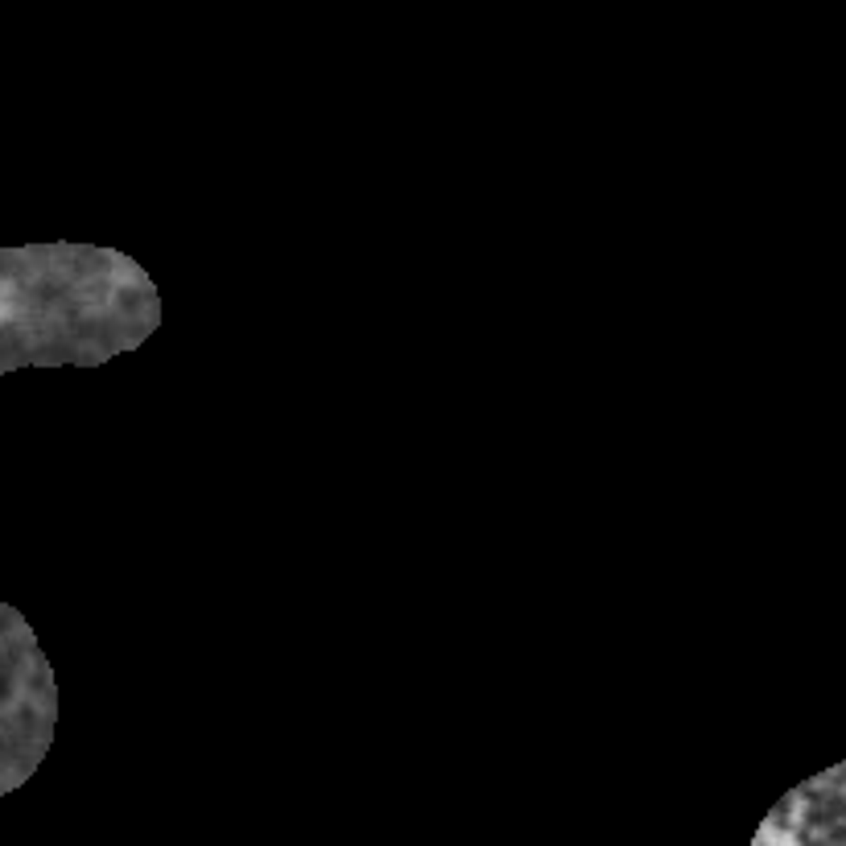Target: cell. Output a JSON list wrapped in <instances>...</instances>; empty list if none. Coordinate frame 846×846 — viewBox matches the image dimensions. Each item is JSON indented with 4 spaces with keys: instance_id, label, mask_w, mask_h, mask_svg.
Returning a JSON list of instances; mask_svg holds the SVG:
<instances>
[{
    "instance_id": "6da1fadb",
    "label": "cell",
    "mask_w": 846,
    "mask_h": 846,
    "mask_svg": "<svg viewBox=\"0 0 846 846\" xmlns=\"http://www.w3.org/2000/svg\"><path fill=\"white\" fill-rule=\"evenodd\" d=\"M764 842H768V846H801L793 834H772V830H768V838H764Z\"/></svg>"
}]
</instances>
